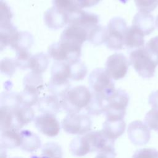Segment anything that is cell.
Segmentation results:
<instances>
[{
	"label": "cell",
	"mask_w": 158,
	"mask_h": 158,
	"mask_svg": "<svg viewBox=\"0 0 158 158\" xmlns=\"http://www.w3.org/2000/svg\"><path fill=\"white\" fill-rule=\"evenodd\" d=\"M92 98V93L85 86L80 85L68 90L60 101L61 107L67 114L79 113L86 109Z\"/></svg>",
	"instance_id": "1"
},
{
	"label": "cell",
	"mask_w": 158,
	"mask_h": 158,
	"mask_svg": "<svg viewBox=\"0 0 158 158\" xmlns=\"http://www.w3.org/2000/svg\"><path fill=\"white\" fill-rule=\"evenodd\" d=\"M49 89L52 95L62 98L70 89L69 79L71 77L69 64L56 61L51 69Z\"/></svg>",
	"instance_id": "2"
},
{
	"label": "cell",
	"mask_w": 158,
	"mask_h": 158,
	"mask_svg": "<svg viewBox=\"0 0 158 158\" xmlns=\"http://www.w3.org/2000/svg\"><path fill=\"white\" fill-rule=\"evenodd\" d=\"M129 62L142 78H150L154 77L157 64L144 46L130 52Z\"/></svg>",
	"instance_id": "3"
},
{
	"label": "cell",
	"mask_w": 158,
	"mask_h": 158,
	"mask_svg": "<svg viewBox=\"0 0 158 158\" xmlns=\"http://www.w3.org/2000/svg\"><path fill=\"white\" fill-rule=\"evenodd\" d=\"M89 84L93 93L108 99L116 90L112 78L106 69L99 68L93 70L88 78Z\"/></svg>",
	"instance_id": "4"
},
{
	"label": "cell",
	"mask_w": 158,
	"mask_h": 158,
	"mask_svg": "<svg viewBox=\"0 0 158 158\" xmlns=\"http://www.w3.org/2000/svg\"><path fill=\"white\" fill-rule=\"evenodd\" d=\"M106 44L109 49L120 50L125 44V36L128 29L126 22L121 17L111 19L107 26Z\"/></svg>",
	"instance_id": "5"
},
{
	"label": "cell",
	"mask_w": 158,
	"mask_h": 158,
	"mask_svg": "<svg viewBox=\"0 0 158 158\" xmlns=\"http://www.w3.org/2000/svg\"><path fill=\"white\" fill-rule=\"evenodd\" d=\"M62 127L69 134L83 135L91 130L92 121L87 114H68L62 120Z\"/></svg>",
	"instance_id": "6"
},
{
	"label": "cell",
	"mask_w": 158,
	"mask_h": 158,
	"mask_svg": "<svg viewBox=\"0 0 158 158\" xmlns=\"http://www.w3.org/2000/svg\"><path fill=\"white\" fill-rule=\"evenodd\" d=\"M49 56L56 61L72 64L78 60L81 55V48L71 46L62 42L52 44L48 49Z\"/></svg>",
	"instance_id": "7"
},
{
	"label": "cell",
	"mask_w": 158,
	"mask_h": 158,
	"mask_svg": "<svg viewBox=\"0 0 158 158\" xmlns=\"http://www.w3.org/2000/svg\"><path fill=\"white\" fill-rule=\"evenodd\" d=\"M130 62L123 54L115 53L107 58L105 69L112 79L118 80L125 77Z\"/></svg>",
	"instance_id": "8"
},
{
	"label": "cell",
	"mask_w": 158,
	"mask_h": 158,
	"mask_svg": "<svg viewBox=\"0 0 158 158\" xmlns=\"http://www.w3.org/2000/svg\"><path fill=\"white\" fill-rule=\"evenodd\" d=\"M34 123L41 133L49 137L56 136L60 130V123L52 114H41L35 117Z\"/></svg>",
	"instance_id": "9"
},
{
	"label": "cell",
	"mask_w": 158,
	"mask_h": 158,
	"mask_svg": "<svg viewBox=\"0 0 158 158\" xmlns=\"http://www.w3.org/2000/svg\"><path fill=\"white\" fill-rule=\"evenodd\" d=\"M88 37V30L79 26L69 25L62 31L59 41L73 47L81 48L83 43Z\"/></svg>",
	"instance_id": "10"
},
{
	"label": "cell",
	"mask_w": 158,
	"mask_h": 158,
	"mask_svg": "<svg viewBox=\"0 0 158 158\" xmlns=\"http://www.w3.org/2000/svg\"><path fill=\"white\" fill-rule=\"evenodd\" d=\"M127 133L131 142L137 146L147 144L151 138L149 127L140 120L131 122L128 127Z\"/></svg>",
	"instance_id": "11"
},
{
	"label": "cell",
	"mask_w": 158,
	"mask_h": 158,
	"mask_svg": "<svg viewBox=\"0 0 158 158\" xmlns=\"http://www.w3.org/2000/svg\"><path fill=\"white\" fill-rule=\"evenodd\" d=\"M98 22L99 18L97 15L82 10L81 9L68 15L69 25L79 26L86 30L96 27Z\"/></svg>",
	"instance_id": "12"
},
{
	"label": "cell",
	"mask_w": 158,
	"mask_h": 158,
	"mask_svg": "<svg viewBox=\"0 0 158 158\" xmlns=\"http://www.w3.org/2000/svg\"><path fill=\"white\" fill-rule=\"evenodd\" d=\"M69 148L71 153L78 157L93 152L91 141L88 133L73 138L70 143Z\"/></svg>",
	"instance_id": "13"
},
{
	"label": "cell",
	"mask_w": 158,
	"mask_h": 158,
	"mask_svg": "<svg viewBox=\"0 0 158 158\" xmlns=\"http://www.w3.org/2000/svg\"><path fill=\"white\" fill-rule=\"evenodd\" d=\"M45 24L52 29H59L68 23V15L54 6L47 10L44 15Z\"/></svg>",
	"instance_id": "14"
},
{
	"label": "cell",
	"mask_w": 158,
	"mask_h": 158,
	"mask_svg": "<svg viewBox=\"0 0 158 158\" xmlns=\"http://www.w3.org/2000/svg\"><path fill=\"white\" fill-rule=\"evenodd\" d=\"M22 143L20 131L16 128L1 130V148L14 149L20 147Z\"/></svg>",
	"instance_id": "15"
},
{
	"label": "cell",
	"mask_w": 158,
	"mask_h": 158,
	"mask_svg": "<svg viewBox=\"0 0 158 158\" xmlns=\"http://www.w3.org/2000/svg\"><path fill=\"white\" fill-rule=\"evenodd\" d=\"M14 127L20 130L35 120V112L31 107L21 105L13 110Z\"/></svg>",
	"instance_id": "16"
},
{
	"label": "cell",
	"mask_w": 158,
	"mask_h": 158,
	"mask_svg": "<svg viewBox=\"0 0 158 158\" xmlns=\"http://www.w3.org/2000/svg\"><path fill=\"white\" fill-rule=\"evenodd\" d=\"M37 106L41 114H49L54 115L62 108L60 101L54 95L46 96L40 98L37 102Z\"/></svg>",
	"instance_id": "17"
},
{
	"label": "cell",
	"mask_w": 158,
	"mask_h": 158,
	"mask_svg": "<svg viewBox=\"0 0 158 158\" xmlns=\"http://www.w3.org/2000/svg\"><path fill=\"white\" fill-rule=\"evenodd\" d=\"M133 25L141 30L144 35H148L154 30V18L148 12H139L133 18Z\"/></svg>",
	"instance_id": "18"
},
{
	"label": "cell",
	"mask_w": 158,
	"mask_h": 158,
	"mask_svg": "<svg viewBox=\"0 0 158 158\" xmlns=\"http://www.w3.org/2000/svg\"><path fill=\"white\" fill-rule=\"evenodd\" d=\"M125 128L126 123L123 119L119 120H106L101 130L107 138L115 141L122 135Z\"/></svg>",
	"instance_id": "19"
},
{
	"label": "cell",
	"mask_w": 158,
	"mask_h": 158,
	"mask_svg": "<svg viewBox=\"0 0 158 158\" xmlns=\"http://www.w3.org/2000/svg\"><path fill=\"white\" fill-rule=\"evenodd\" d=\"M22 143L20 146L21 149L27 152H33L41 147V139L35 133L28 130L20 131Z\"/></svg>",
	"instance_id": "20"
},
{
	"label": "cell",
	"mask_w": 158,
	"mask_h": 158,
	"mask_svg": "<svg viewBox=\"0 0 158 158\" xmlns=\"http://www.w3.org/2000/svg\"><path fill=\"white\" fill-rule=\"evenodd\" d=\"M144 34L138 28L132 25L128 27L125 36V45L129 48H142L144 44Z\"/></svg>",
	"instance_id": "21"
},
{
	"label": "cell",
	"mask_w": 158,
	"mask_h": 158,
	"mask_svg": "<svg viewBox=\"0 0 158 158\" xmlns=\"http://www.w3.org/2000/svg\"><path fill=\"white\" fill-rule=\"evenodd\" d=\"M129 95L123 89H116L114 94L107 99V107L112 109L126 111L129 102Z\"/></svg>",
	"instance_id": "22"
},
{
	"label": "cell",
	"mask_w": 158,
	"mask_h": 158,
	"mask_svg": "<svg viewBox=\"0 0 158 158\" xmlns=\"http://www.w3.org/2000/svg\"><path fill=\"white\" fill-rule=\"evenodd\" d=\"M107 105V99L99 94L93 93L91 100L85 109L86 114L91 116L99 115L106 112Z\"/></svg>",
	"instance_id": "23"
},
{
	"label": "cell",
	"mask_w": 158,
	"mask_h": 158,
	"mask_svg": "<svg viewBox=\"0 0 158 158\" xmlns=\"http://www.w3.org/2000/svg\"><path fill=\"white\" fill-rule=\"evenodd\" d=\"M24 89L39 94L43 87V80L40 73L31 72L23 79Z\"/></svg>",
	"instance_id": "24"
},
{
	"label": "cell",
	"mask_w": 158,
	"mask_h": 158,
	"mask_svg": "<svg viewBox=\"0 0 158 158\" xmlns=\"http://www.w3.org/2000/svg\"><path fill=\"white\" fill-rule=\"evenodd\" d=\"M48 64L49 60L47 56L40 52L31 56L28 62V68L30 69L33 72L41 74L45 72Z\"/></svg>",
	"instance_id": "25"
},
{
	"label": "cell",
	"mask_w": 158,
	"mask_h": 158,
	"mask_svg": "<svg viewBox=\"0 0 158 158\" xmlns=\"http://www.w3.org/2000/svg\"><path fill=\"white\" fill-rule=\"evenodd\" d=\"M21 106L19 94L11 92L2 93L1 96V107L14 110Z\"/></svg>",
	"instance_id": "26"
},
{
	"label": "cell",
	"mask_w": 158,
	"mask_h": 158,
	"mask_svg": "<svg viewBox=\"0 0 158 158\" xmlns=\"http://www.w3.org/2000/svg\"><path fill=\"white\" fill-rule=\"evenodd\" d=\"M54 7L68 15L81 8L77 0H52Z\"/></svg>",
	"instance_id": "27"
},
{
	"label": "cell",
	"mask_w": 158,
	"mask_h": 158,
	"mask_svg": "<svg viewBox=\"0 0 158 158\" xmlns=\"http://www.w3.org/2000/svg\"><path fill=\"white\" fill-rule=\"evenodd\" d=\"M107 36V29L97 25L92 28L88 33V40L95 45H99L106 42Z\"/></svg>",
	"instance_id": "28"
},
{
	"label": "cell",
	"mask_w": 158,
	"mask_h": 158,
	"mask_svg": "<svg viewBox=\"0 0 158 158\" xmlns=\"http://www.w3.org/2000/svg\"><path fill=\"white\" fill-rule=\"evenodd\" d=\"M33 42L32 35L27 31L19 33L17 38L14 44L11 46L16 51L20 50H28Z\"/></svg>",
	"instance_id": "29"
},
{
	"label": "cell",
	"mask_w": 158,
	"mask_h": 158,
	"mask_svg": "<svg viewBox=\"0 0 158 158\" xmlns=\"http://www.w3.org/2000/svg\"><path fill=\"white\" fill-rule=\"evenodd\" d=\"M69 65L71 71L70 78L72 80L79 81L85 77L87 73V68L83 62L78 60Z\"/></svg>",
	"instance_id": "30"
},
{
	"label": "cell",
	"mask_w": 158,
	"mask_h": 158,
	"mask_svg": "<svg viewBox=\"0 0 158 158\" xmlns=\"http://www.w3.org/2000/svg\"><path fill=\"white\" fill-rule=\"evenodd\" d=\"M42 155L48 158H62V150L56 143H46L42 147Z\"/></svg>",
	"instance_id": "31"
},
{
	"label": "cell",
	"mask_w": 158,
	"mask_h": 158,
	"mask_svg": "<svg viewBox=\"0 0 158 158\" xmlns=\"http://www.w3.org/2000/svg\"><path fill=\"white\" fill-rule=\"evenodd\" d=\"M1 130L14 127V114L13 110L1 107Z\"/></svg>",
	"instance_id": "32"
},
{
	"label": "cell",
	"mask_w": 158,
	"mask_h": 158,
	"mask_svg": "<svg viewBox=\"0 0 158 158\" xmlns=\"http://www.w3.org/2000/svg\"><path fill=\"white\" fill-rule=\"evenodd\" d=\"M21 105L31 107L36 104H37L39 98L36 93L23 89L21 93H19Z\"/></svg>",
	"instance_id": "33"
},
{
	"label": "cell",
	"mask_w": 158,
	"mask_h": 158,
	"mask_svg": "<svg viewBox=\"0 0 158 158\" xmlns=\"http://www.w3.org/2000/svg\"><path fill=\"white\" fill-rule=\"evenodd\" d=\"M144 123L149 129L158 132V109L152 108L146 114Z\"/></svg>",
	"instance_id": "34"
},
{
	"label": "cell",
	"mask_w": 158,
	"mask_h": 158,
	"mask_svg": "<svg viewBox=\"0 0 158 158\" xmlns=\"http://www.w3.org/2000/svg\"><path fill=\"white\" fill-rule=\"evenodd\" d=\"M18 67L16 60L5 58L1 62V70L2 73L9 77L12 76Z\"/></svg>",
	"instance_id": "35"
},
{
	"label": "cell",
	"mask_w": 158,
	"mask_h": 158,
	"mask_svg": "<svg viewBox=\"0 0 158 158\" xmlns=\"http://www.w3.org/2000/svg\"><path fill=\"white\" fill-rule=\"evenodd\" d=\"M144 48L157 65H158V36L149 40Z\"/></svg>",
	"instance_id": "36"
},
{
	"label": "cell",
	"mask_w": 158,
	"mask_h": 158,
	"mask_svg": "<svg viewBox=\"0 0 158 158\" xmlns=\"http://www.w3.org/2000/svg\"><path fill=\"white\" fill-rule=\"evenodd\" d=\"M135 4L139 12H151L158 5V0H135Z\"/></svg>",
	"instance_id": "37"
},
{
	"label": "cell",
	"mask_w": 158,
	"mask_h": 158,
	"mask_svg": "<svg viewBox=\"0 0 158 158\" xmlns=\"http://www.w3.org/2000/svg\"><path fill=\"white\" fill-rule=\"evenodd\" d=\"M132 158H158V151L154 148H142L137 150Z\"/></svg>",
	"instance_id": "38"
},
{
	"label": "cell",
	"mask_w": 158,
	"mask_h": 158,
	"mask_svg": "<svg viewBox=\"0 0 158 158\" xmlns=\"http://www.w3.org/2000/svg\"><path fill=\"white\" fill-rule=\"evenodd\" d=\"M1 25L9 24L12 17L11 11L6 2L1 1Z\"/></svg>",
	"instance_id": "39"
},
{
	"label": "cell",
	"mask_w": 158,
	"mask_h": 158,
	"mask_svg": "<svg viewBox=\"0 0 158 158\" xmlns=\"http://www.w3.org/2000/svg\"><path fill=\"white\" fill-rule=\"evenodd\" d=\"M115 149H111L98 152L95 158H115Z\"/></svg>",
	"instance_id": "40"
},
{
	"label": "cell",
	"mask_w": 158,
	"mask_h": 158,
	"mask_svg": "<svg viewBox=\"0 0 158 158\" xmlns=\"http://www.w3.org/2000/svg\"><path fill=\"white\" fill-rule=\"evenodd\" d=\"M148 102L152 108L158 109V90L151 93L149 96Z\"/></svg>",
	"instance_id": "41"
},
{
	"label": "cell",
	"mask_w": 158,
	"mask_h": 158,
	"mask_svg": "<svg viewBox=\"0 0 158 158\" xmlns=\"http://www.w3.org/2000/svg\"><path fill=\"white\" fill-rule=\"evenodd\" d=\"M100 0H77L79 7L81 8L90 7L97 4Z\"/></svg>",
	"instance_id": "42"
},
{
	"label": "cell",
	"mask_w": 158,
	"mask_h": 158,
	"mask_svg": "<svg viewBox=\"0 0 158 158\" xmlns=\"http://www.w3.org/2000/svg\"><path fill=\"white\" fill-rule=\"evenodd\" d=\"M30 158H48V157L44 156V155H41V156H37V155H33L31 156Z\"/></svg>",
	"instance_id": "43"
},
{
	"label": "cell",
	"mask_w": 158,
	"mask_h": 158,
	"mask_svg": "<svg viewBox=\"0 0 158 158\" xmlns=\"http://www.w3.org/2000/svg\"><path fill=\"white\" fill-rule=\"evenodd\" d=\"M156 26L157 28L158 29V15H157V16L156 17Z\"/></svg>",
	"instance_id": "44"
},
{
	"label": "cell",
	"mask_w": 158,
	"mask_h": 158,
	"mask_svg": "<svg viewBox=\"0 0 158 158\" xmlns=\"http://www.w3.org/2000/svg\"><path fill=\"white\" fill-rule=\"evenodd\" d=\"M120 2H122V3H126L128 0H119Z\"/></svg>",
	"instance_id": "45"
},
{
	"label": "cell",
	"mask_w": 158,
	"mask_h": 158,
	"mask_svg": "<svg viewBox=\"0 0 158 158\" xmlns=\"http://www.w3.org/2000/svg\"><path fill=\"white\" fill-rule=\"evenodd\" d=\"M11 158H22V157H11Z\"/></svg>",
	"instance_id": "46"
}]
</instances>
